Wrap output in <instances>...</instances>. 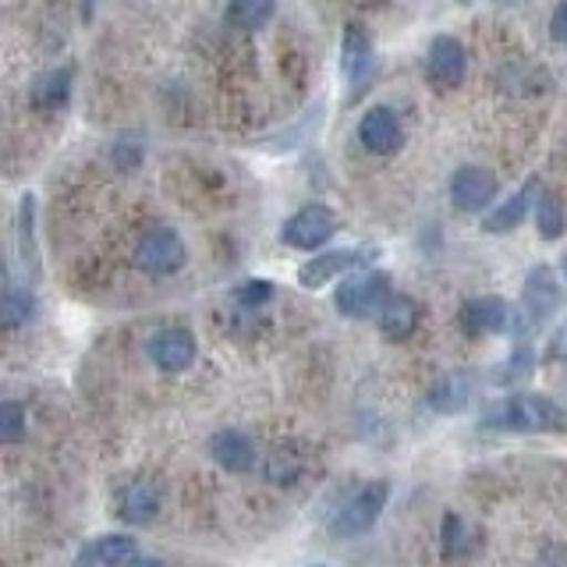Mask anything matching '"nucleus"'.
<instances>
[{"instance_id":"1","label":"nucleus","mask_w":567,"mask_h":567,"mask_svg":"<svg viewBox=\"0 0 567 567\" xmlns=\"http://www.w3.org/2000/svg\"><path fill=\"white\" fill-rule=\"evenodd\" d=\"M478 430H501V433H560L567 430V412L549 398L539 394H511L493 401Z\"/></svg>"},{"instance_id":"2","label":"nucleus","mask_w":567,"mask_h":567,"mask_svg":"<svg viewBox=\"0 0 567 567\" xmlns=\"http://www.w3.org/2000/svg\"><path fill=\"white\" fill-rule=\"evenodd\" d=\"M386 501H390V483H369V486H362L359 493L351 496V501L333 514V525H330V532L337 539H354V536H365V532L377 525V518L383 514V507H386Z\"/></svg>"},{"instance_id":"3","label":"nucleus","mask_w":567,"mask_h":567,"mask_svg":"<svg viewBox=\"0 0 567 567\" xmlns=\"http://www.w3.org/2000/svg\"><path fill=\"white\" fill-rule=\"evenodd\" d=\"M390 298L394 295H390L386 274H362V277L344 280L341 288H337L333 306H337V312H344L351 319H369V316H380Z\"/></svg>"},{"instance_id":"4","label":"nucleus","mask_w":567,"mask_h":567,"mask_svg":"<svg viewBox=\"0 0 567 567\" xmlns=\"http://www.w3.org/2000/svg\"><path fill=\"white\" fill-rule=\"evenodd\" d=\"M337 235V217L330 206H306L298 209L295 217L280 227V241L291 245V248H301V252H312V248L327 245L330 238Z\"/></svg>"},{"instance_id":"5","label":"nucleus","mask_w":567,"mask_h":567,"mask_svg":"<svg viewBox=\"0 0 567 567\" xmlns=\"http://www.w3.org/2000/svg\"><path fill=\"white\" fill-rule=\"evenodd\" d=\"M185 259H188V248H185L182 235H177L174 227L150 230V235L142 238L138 248H135V262L146 274H174V270H182Z\"/></svg>"},{"instance_id":"6","label":"nucleus","mask_w":567,"mask_h":567,"mask_svg":"<svg viewBox=\"0 0 567 567\" xmlns=\"http://www.w3.org/2000/svg\"><path fill=\"white\" fill-rule=\"evenodd\" d=\"M564 306V288L560 277L549 270V266H536L525 277V291H522V309H525V330H532L536 323H543L546 316H554Z\"/></svg>"},{"instance_id":"7","label":"nucleus","mask_w":567,"mask_h":567,"mask_svg":"<svg viewBox=\"0 0 567 567\" xmlns=\"http://www.w3.org/2000/svg\"><path fill=\"white\" fill-rule=\"evenodd\" d=\"M465 71H468L465 47H461L454 35H436L430 43V58H425V75H430V82H436L443 89H454V85H461V79H465Z\"/></svg>"},{"instance_id":"8","label":"nucleus","mask_w":567,"mask_h":567,"mask_svg":"<svg viewBox=\"0 0 567 567\" xmlns=\"http://www.w3.org/2000/svg\"><path fill=\"white\" fill-rule=\"evenodd\" d=\"M451 199L457 209H465V213L486 209L496 199V177L486 167H461L451 177Z\"/></svg>"},{"instance_id":"9","label":"nucleus","mask_w":567,"mask_h":567,"mask_svg":"<svg viewBox=\"0 0 567 567\" xmlns=\"http://www.w3.org/2000/svg\"><path fill=\"white\" fill-rule=\"evenodd\" d=\"M195 351H199L195 348V337L185 327L159 330L150 341V359L164 372H185L195 362Z\"/></svg>"},{"instance_id":"10","label":"nucleus","mask_w":567,"mask_h":567,"mask_svg":"<svg viewBox=\"0 0 567 567\" xmlns=\"http://www.w3.org/2000/svg\"><path fill=\"white\" fill-rule=\"evenodd\" d=\"M365 262H369V252H362V248H337V252H323V256L309 259L298 270V280L306 284V288H323L327 280L359 270Z\"/></svg>"},{"instance_id":"11","label":"nucleus","mask_w":567,"mask_h":567,"mask_svg":"<svg viewBox=\"0 0 567 567\" xmlns=\"http://www.w3.org/2000/svg\"><path fill=\"white\" fill-rule=\"evenodd\" d=\"M359 142L377 156H390L401 146V121L390 106H372L359 121Z\"/></svg>"},{"instance_id":"12","label":"nucleus","mask_w":567,"mask_h":567,"mask_svg":"<svg viewBox=\"0 0 567 567\" xmlns=\"http://www.w3.org/2000/svg\"><path fill=\"white\" fill-rule=\"evenodd\" d=\"M344 75L348 82L354 85V93H362L365 82L372 79V68H377V58H372V43H369V32L359 25V22H351L344 29Z\"/></svg>"},{"instance_id":"13","label":"nucleus","mask_w":567,"mask_h":567,"mask_svg":"<svg viewBox=\"0 0 567 567\" xmlns=\"http://www.w3.org/2000/svg\"><path fill=\"white\" fill-rule=\"evenodd\" d=\"M135 560H138V546L132 536H103L82 549L75 567H128Z\"/></svg>"},{"instance_id":"14","label":"nucleus","mask_w":567,"mask_h":567,"mask_svg":"<svg viewBox=\"0 0 567 567\" xmlns=\"http://www.w3.org/2000/svg\"><path fill=\"white\" fill-rule=\"evenodd\" d=\"M461 316H465V327L472 333H504L514 323L511 306L504 298H496V295L493 298H472Z\"/></svg>"},{"instance_id":"15","label":"nucleus","mask_w":567,"mask_h":567,"mask_svg":"<svg viewBox=\"0 0 567 567\" xmlns=\"http://www.w3.org/2000/svg\"><path fill=\"white\" fill-rule=\"evenodd\" d=\"M209 454L227 472H248L256 465V443L238 430H224V433L213 436Z\"/></svg>"},{"instance_id":"16","label":"nucleus","mask_w":567,"mask_h":567,"mask_svg":"<svg viewBox=\"0 0 567 567\" xmlns=\"http://www.w3.org/2000/svg\"><path fill=\"white\" fill-rule=\"evenodd\" d=\"M475 398V380L465 377V372H447L440 377L430 390V408L440 415H454L461 408H468Z\"/></svg>"},{"instance_id":"17","label":"nucleus","mask_w":567,"mask_h":567,"mask_svg":"<svg viewBox=\"0 0 567 567\" xmlns=\"http://www.w3.org/2000/svg\"><path fill=\"white\" fill-rule=\"evenodd\" d=\"M121 518L132 522V525H146L156 518L159 511V489L153 483H146V478H135V483H128L121 489Z\"/></svg>"},{"instance_id":"18","label":"nucleus","mask_w":567,"mask_h":567,"mask_svg":"<svg viewBox=\"0 0 567 567\" xmlns=\"http://www.w3.org/2000/svg\"><path fill=\"white\" fill-rule=\"evenodd\" d=\"M536 192L539 185L536 182H528L522 192H514L507 203H501L496 209H489V217L483 220V227L489 230V235H504V230H514L525 217H528V209H532V199H536Z\"/></svg>"},{"instance_id":"19","label":"nucleus","mask_w":567,"mask_h":567,"mask_svg":"<svg viewBox=\"0 0 567 567\" xmlns=\"http://www.w3.org/2000/svg\"><path fill=\"white\" fill-rule=\"evenodd\" d=\"M377 319H380L383 337H390V341H404V337H412V330L419 327V306L412 298L394 295Z\"/></svg>"},{"instance_id":"20","label":"nucleus","mask_w":567,"mask_h":567,"mask_svg":"<svg viewBox=\"0 0 567 567\" xmlns=\"http://www.w3.org/2000/svg\"><path fill=\"white\" fill-rule=\"evenodd\" d=\"M440 546H443V557H447V560L468 557V549L475 546V532H472V525H468L465 518H461V514H443Z\"/></svg>"},{"instance_id":"21","label":"nucleus","mask_w":567,"mask_h":567,"mask_svg":"<svg viewBox=\"0 0 567 567\" xmlns=\"http://www.w3.org/2000/svg\"><path fill=\"white\" fill-rule=\"evenodd\" d=\"M68 96H71V68L68 64L47 71L32 89V100H35V106H43V111H58V106L68 103Z\"/></svg>"},{"instance_id":"22","label":"nucleus","mask_w":567,"mask_h":567,"mask_svg":"<svg viewBox=\"0 0 567 567\" xmlns=\"http://www.w3.org/2000/svg\"><path fill=\"white\" fill-rule=\"evenodd\" d=\"M274 11H277V0H230L227 22L245 29V32H256V29H262L266 22H270Z\"/></svg>"},{"instance_id":"23","label":"nucleus","mask_w":567,"mask_h":567,"mask_svg":"<svg viewBox=\"0 0 567 567\" xmlns=\"http://www.w3.org/2000/svg\"><path fill=\"white\" fill-rule=\"evenodd\" d=\"M536 224H539V238L543 241H557L564 235V206L554 192H543L539 199H536Z\"/></svg>"},{"instance_id":"24","label":"nucleus","mask_w":567,"mask_h":567,"mask_svg":"<svg viewBox=\"0 0 567 567\" xmlns=\"http://www.w3.org/2000/svg\"><path fill=\"white\" fill-rule=\"evenodd\" d=\"M32 316V295L25 291H8L0 295V327H18Z\"/></svg>"},{"instance_id":"25","label":"nucleus","mask_w":567,"mask_h":567,"mask_svg":"<svg viewBox=\"0 0 567 567\" xmlns=\"http://www.w3.org/2000/svg\"><path fill=\"white\" fill-rule=\"evenodd\" d=\"M25 433V412L22 404L14 401H0V443H14Z\"/></svg>"},{"instance_id":"26","label":"nucleus","mask_w":567,"mask_h":567,"mask_svg":"<svg viewBox=\"0 0 567 567\" xmlns=\"http://www.w3.org/2000/svg\"><path fill=\"white\" fill-rule=\"evenodd\" d=\"M274 291L277 288L270 280H245L241 288H235V301L245 309H259V306H266V301L274 298Z\"/></svg>"},{"instance_id":"27","label":"nucleus","mask_w":567,"mask_h":567,"mask_svg":"<svg viewBox=\"0 0 567 567\" xmlns=\"http://www.w3.org/2000/svg\"><path fill=\"white\" fill-rule=\"evenodd\" d=\"M532 362H536V359H532V348H528V341H522L518 348L511 351V359H507V365L501 369V377H496V380H501V383L522 380L532 372Z\"/></svg>"},{"instance_id":"28","label":"nucleus","mask_w":567,"mask_h":567,"mask_svg":"<svg viewBox=\"0 0 567 567\" xmlns=\"http://www.w3.org/2000/svg\"><path fill=\"white\" fill-rule=\"evenodd\" d=\"M111 159L121 167V171H132L138 159H142V146L138 142H128V138H121L117 146H114V153H111Z\"/></svg>"},{"instance_id":"29","label":"nucleus","mask_w":567,"mask_h":567,"mask_svg":"<svg viewBox=\"0 0 567 567\" xmlns=\"http://www.w3.org/2000/svg\"><path fill=\"white\" fill-rule=\"evenodd\" d=\"M549 35H554L557 43L567 47V0L554 11V18H549Z\"/></svg>"},{"instance_id":"30","label":"nucleus","mask_w":567,"mask_h":567,"mask_svg":"<svg viewBox=\"0 0 567 567\" xmlns=\"http://www.w3.org/2000/svg\"><path fill=\"white\" fill-rule=\"evenodd\" d=\"M549 359H567V319L557 327V333L549 337Z\"/></svg>"},{"instance_id":"31","label":"nucleus","mask_w":567,"mask_h":567,"mask_svg":"<svg viewBox=\"0 0 567 567\" xmlns=\"http://www.w3.org/2000/svg\"><path fill=\"white\" fill-rule=\"evenodd\" d=\"M93 11H96V0H82V22H93Z\"/></svg>"},{"instance_id":"32","label":"nucleus","mask_w":567,"mask_h":567,"mask_svg":"<svg viewBox=\"0 0 567 567\" xmlns=\"http://www.w3.org/2000/svg\"><path fill=\"white\" fill-rule=\"evenodd\" d=\"M128 567H164V564L153 560V557H142V560H135V564H128Z\"/></svg>"},{"instance_id":"33","label":"nucleus","mask_w":567,"mask_h":567,"mask_svg":"<svg viewBox=\"0 0 567 567\" xmlns=\"http://www.w3.org/2000/svg\"><path fill=\"white\" fill-rule=\"evenodd\" d=\"M564 277H567V262H564Z\"/></svg>"},{"instance_id":"34","label":"nucleus","mask_w":567,"mask_h":567,"mask_svg":"<svg viewBox=\"0 0 567 567\" xmlns=\"http://www.w3.org/2000/svg\"><path fill=\"white\" fill-rule=\"evenodd\" d=\"M465 4H468V0H465Z\"/></svg>"}]
</instances>
